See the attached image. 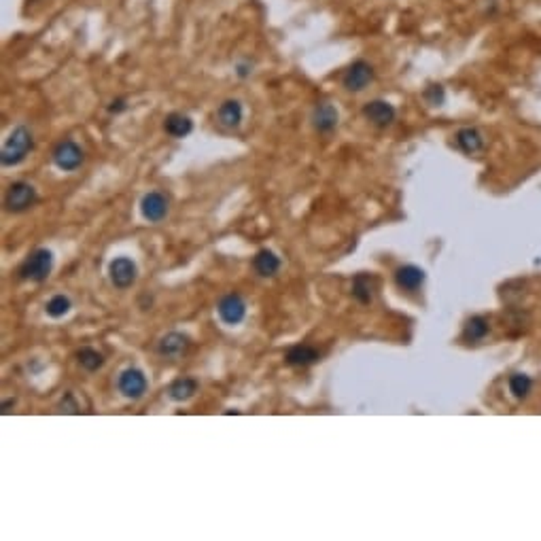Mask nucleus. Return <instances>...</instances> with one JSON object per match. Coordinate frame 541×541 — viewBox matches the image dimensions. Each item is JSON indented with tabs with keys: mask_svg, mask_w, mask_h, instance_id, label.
Returning a JSON list of instances; mask_svg holds the SVG:
<instances>
[{
	"mask_svg": "<svg viewBox=\"0 0 541 541\" xmlns=\"http://www.w3.org/2000/svg\"><path fill=\"white\" fill-rule=\"evenodd\" d=\"M32 151V134L25 125H17L8 138L4 140L2 144V151H0V161L2 166L11 168V166H17L25 159V155Z\"/></svg>",
	"mask_w": 541,
	"mask_h": 541,
	"instance_id": "nucleus-1",
	"label": "nucleus"
},
{
	"mask_svg": "<svg viewBox=\"0 0 541 541\" xmlns=\"http://www.w3.org/2000/svg\"><path fill=\"white\" fill-rule=\"evenodd\" d=\"M53 268V255L47 249H36L19 268V278L32 280V283H42Z\"/></svg>",
	"mask_w": 541,
	"mask_h": 541,
	"instance_id": "nucleus-2",
	"label": "nucleus"
},
{
	"mask_svg": "<svg viewBox=\"0 0 541 541\" xmlns=\"http://www.w3.org/2000/svg\"><path fill=\"white\" fill-rule=\"evenodd\" d=\"M36 204V189L25 183V181H17L6 189L4 195V206L11 212H23L28 208H32Z\"/></svg>",
	"mask_w": 541,
	"mask_h": 541,
	"instance_id": "nucleus-3",
	"label": "nucleus"
},
{
	"mask_svg": "<svg viewBox=\"0 0 541 541\" xmlns=\"http://www.w3.org/2000/svg\"><path fill=\"white\" fill-rule=\"evenodd\" d=\"M374 81V66L365 59H357L348 66V70L342 76V85L348 91H361Z\"/></svg>",
	"mask_w": 541,
	"mask_h": 541,
	"instance_id": "nucleus-4",
	"label": "nucleus"
},
{
	"mask_svg": "<svg viewBox=\"0 0 541 541\" xmlns=\"http://www.w3.org/2000/svg\"><path fill=\"white\" fill-rule=\"evenodd\" d=\"M53 161L59 170L72 172L83 164V149L74 140H64L53 149Z\"/></svg>",
	"mask_w": 541,
	"mask_h": 541,
	"instance_id": "nucleus-5",
	"label": "nucleus"
},
{
	"mask_svg": "<svg viewBox=\"0 0 541 541\" xmlns=\"http://www.w3.org/2000/svg\"><path fill=\"white\" fill-rule=\"evenodd\" d=\"M119 391L123 397L127 399H140L147 393V378L140 370L136 368H127L119 374V382H117Z\"/></svg>",
	"mask_w": 541,
	"mask_h": 541,
	"instance_id": "nucleus-6",
	"label": "nucleus"
},
{
	"mask_svg": "<svg viewBox=\"0 0 541 541\" xmlns=\"http://www.w3.org/2000/svg\"><path fill=\"white\" fill-rule=\"evenodd\" d=\"M217 310H219V317H221L223 323H227V325H238V323H242L244 317H246V302H244L238 293H229V295L221 297Z\"/></svg>",
	"mask_w": 541,
	"mask_h": 541,
	"instance_id": "nucleus-7",
	"label": "nucleus"
},
{
	"mask_svg": "<svg viewBox=\"0 0 541 541\" xmlns=\"http://www.w3.org/2000/svg\"><path fill=\"white\" fill-rule=\"evenodd\" d=\"M108 276L117 289H127L136 280V263L127 257H117L108 266Z\"/></svg>",
	"mask_w": 541,
	"mask_h": 541,
	"instance_id": "nucleus-8",
	"label": "nucleus"
},
{
	"mask_svg": "<svg viewBox=\"0 0 541 541\" xmlns=\"http://www.w3.org/2000/svg\"><path fill=\"white\" fill-rule=\"evenodd\" d=\"M363 117H365L370 123L378 125V127H387V125H391V123L395 121L397 110H395V106H393L391 102H387V100H372V102H368V104L363 106Z\"/></svg>",
	"mask_w": 541,
	"mask_h": 541,
	"instance_id": "nucleus-9",
	"label": "nucleus"
},
{
	"mask_svg": "<svg viewBox=\"0 0 541 541\" xmlns=\"http://www.w3.org/2000/svg\"><path fill=\"white\" fill-rule=\"evenodd\" d=\"M187 351H189V340H187V336L176 334V331H172V334L164 336V338L159 340V344H157V353H159V357L170 359V361L181 359Z\"/></svg>",
	"mask_w": 541,
	"mask_h": 541,
	"instance_id": "nucleus-10",
	"label": "nucleus"
},
{
	"mask_svg": "<svg viewBox=\"0 0 541 541\" xmlns=\"http://www.w3.org/2000/svg\"><path fill=\"white\" fill-rule=\"evenodd\" d=\"M140 210H142V217L151 223H159L166 215H168V200L157 193V191H151L142 198L140 202Z\"/></svg>",
	"mask_w": 541,
	"mask_h": 541,
	"instance_id": "nucleus-11",
	"label": "nucleus"
},
{
	"mask_svg": "<svg viewBox=\"0 0 541 541\" xmlns=\"http://www.w3.org/2000/svg\"><path fill=\"white\" fill-rule=\"evenodd\" d=\"M312 125L321 134H329L338 125V108L329 102H321L312 110Z\"/></svg>",
	"mask_w": 541,
	"mask_h": 541,
	"instance_id": "nucleus-12",
	"label": "nucleus"
},
{
	"mask_svg": "<svg viewBox=\"0 0 541 541\" xmlns=\"http://www.w3.org/2000/svg\"><path fill=\"white\" fill-rule=\"evenodd\" d=\"M455 138L459 149L467 155H476L484 149V134L478 127H461Z\"/></svg>",
	"mask_w": 541,
	"mask_h": 541,
	"instance_id": "nucleus-13",
	"label": "nucleus"
},
{
	"mask_svg": "<svg viewBox=\"0 0 541 541\" xmlns=\"http://www.w3.org/2000/svg\"><path fill=\"white\" fill-rule=\"evenodd\" d=\"M321 359L319 351L308 346V344H295L287 351L285 355V361L293 368H308V365H314L317 361Z\"/></svg>",
	"mask_w": 541,
	"mask_h": 541,
	"instance_id": "nucleus-14",
	"label": "nucleus"
},
{
	"mask_svg": "<svg viewBox=\"0 0 541 541\" xmlns=\"http://www.w3.org/2000/svg\"><path fill=\"white\" fill-rule=\"evenodd\" d=\"M425 270L418 266H402L395 272V283L399 289L404 291H416L423 283H425Z\"/></svg>",
	"mask_w": 541,
	"mask_h": 541,
	"instance_id": "nucleus-15",
	"label": "nucleus"
},
{
	"mask_svg": "<svg viewBox=\"0 0 541 541\" xmlns=\"http://www.w3.org/2000/svg\"><path fill=\"white\" fill-rule=\"evenodd\" d=\"M242 115H244V110H242V102L240 100H225L219 106V110H217L219 123L223 127H229V130H234V127H238L242 123Z\"/></svg>",
	"mask_w": 541,
	"mask_h": 541,
	"instance_id": "nucleus-16",
	"label": "nucleus"
},
{
	"mask_svg": "<svg viewBox=\"0 0 541 541\" xmlns=\"http://www.w3.org/2000/svg\"><path fill=\"white\" fill-rule=\"evenodd\" d=\"M253 268H255V272L259 276H274L280 270V259H278V255L274 251L261 249L253 257Z\"/></svg>",
	"mask_w": 541,
	"mask_h": 541,
	"instance_id": "nucleus-17",
	"label": "nucleus"
},
{
	"mask_svg": "<svg viewBox=\"0 0 541 541\" xmlns=\"http://www.w3.org/2000/svg\"><path fill=\"white\" fill-rule=\"evenodd\" d=\"M164 130L166 134H170L172 138H185L191 134L193 130V121L183 115V113H170L166 119H164Z\"/></svg>",
	"mask_w": 541,
	"mask_h": 541,
	"instance_id": "nucleus-18",
	"label": "nucleus"
},
{
	"mask_svg": "<svg viewBox=\"0 0 541 541\" xmlns=\"http://www.w3.org/2000/svg\"><path fill=\"white\" fill-rule=\"evenodd\" d=\"M489 331H491L489 319L478 314V317H472V319L465 323V327H463V338H465L467 342H480V340H484V338L489 336Z\"/></svg>",
	"mask_w": 541,
	"mask_h": 541,
	"instance_id": "nucleus-19",
	"label": "nucleus"
},
{
	"mask_svg": "<svg viewBox=\"0 0 541 541\" xmlns=\"http://www.w3.org/2000/svg\"><path fill=\"white\" fill-rule=\"evenodd\" d=\"M376 291V280L370 274H359L353 280V295L357 297L359 304H372Z\"/></svg>",
	"mask_w": 541,
	"mask_h": 541,
	"instance_id": "nucleus-20",
	"label": "nucleus"
},
{
	"mask_svg": "<svg viewBox=\"0 0 541 541\" xmlns=\"http://www.w3.org/2000/svg\"><path fill=\"white\" fill-rule=\"evenodd\" d=\"M168 393H170V399H174V402H187L198 393V382L193 378H181V380L172 382Z\"/></svg>",
	"mask_w": 541,
	"mask_h": 541,
	"instance_id": "nucleus-21",
	"label": "nucleus"
},
{
	"mask_svg": "<svg viewBox=\"0 0 541 541\" xmlns=\"http://www.w3.org/2000/svg\"><path fill=\"white\" fill-rule=\"evenodd\" d=\"M76 361L83 370L87 372H96L104 365V355L98 353L96 348H89V346H83L79 353H76Z\"/></svg>",
	"mask_w": 541,
	"mask_h": 541,
	"instance_id": "nucleus-22",
	"label": "nucleus"
},
{
	"mask_svg": "<svg viewBox=\"0 0 541 541\" xmlns=\"http://www.w3.org/2000/svg\"><path fill=\"white\" fill-rule=\"evenodd\" d=\"M533 389V380L527 376V374H514L510 378V393L516 397V399H525Z\"/></svg>",
	"mask_w": 541,
	"mask_h": 541,
	"instance_id": "nucleus-23",
	"label": "nucleus"
},
{
	"mask_svg": "<svg viewBox=\"0 0 541 541\" xmlns=\"http://www.w3.org/2000/svg\"><path fill=\"white\" fill-rule=\"evenodd\" d=\"M45 310H47V314H49L51 319H59V317L68 314V310H70V300H68L66 295H55V297H51V300L47 302Z\"/></svg>",
	"mask_w": 541,
	"mask_h": 541,
	"instance_id": "nucleus-24",
	"label": "nucleus"
},
{
	"mask_svg": "<svg viewBox=\"0 0 541 541\" xmlns=\"http://www.w3.org/2000/svg\"><path fill=\"white\" fill-rule=\"evenodd\" d=\"M423 98H425L431 106H442V104H444V100H446V91H444V87H442V85L431 83V85L425 89Z\"/></svg>",
	"mask_w": 541,
	"mask_h": 541,
	"instance_id": "nucleus-25",
	"label": "nucleus"
},
{
	"mask_svg": "<svg viewBox=\"0 0 541 541\" xmlns=\"http://www.w3.org/2000/svg\"><path fill=\"white\" fill-rule=\"evenodd\" d=\"M59 408H62L59 412H68V414H79V404L74 402V397H72L70 393H68V395H66V397L62 399Z\"/></svg>",
	"mask_w": 541,
	"mask_h": 541,
	"instance_id": "nucleus-26",
	"label": "nucleus"
},
{
	"mask_svg": "<svg viewBox=\"0 0 541 541\" xmlns=\"http://www.w3.org/2000/svg\"><path fill=\"white\" fill-rule=\"evenodd\" d=\"M125 108H127L125 100H113V102H110V106H108V110H110V113H121V110H125Z\"/></svg>",
	"mask_w": 541,
	"mask_h": 541,
	"instance_id": "nucleus-27",
	"label": "nucleus"
},
{
	"mask_svg": "<svg viewBox=\"0 0 541 541\" xmlns=\"http://www.w3.org/2000/svg\"><path fill=\"white\" fill-rule=\"evenodd\" d=\"M11 406H15V399L4 402V404H2V412H8V408H11Z\"/></svg>",
	"mask_w": 541,
	"mask_h": 541,
	"instance_id": "nucleus-28",
	"label": "nucleus"
}]
</instances>
